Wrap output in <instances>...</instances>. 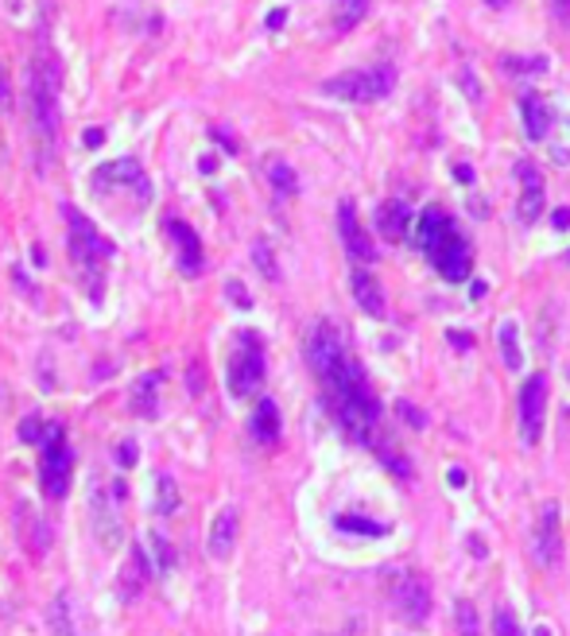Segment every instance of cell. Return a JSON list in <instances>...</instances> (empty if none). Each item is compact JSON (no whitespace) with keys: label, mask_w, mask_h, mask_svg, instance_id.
<instances>
[{"label":"cell","mask_w":570,"mask_h":636,"mask_svg":"<svg viewBox=\"0 0 570 636\" xmlns=\"http://www.w3.org/2000/svg\"><path fill=\"white\" fill-rule=\"evenodd\" d=\"M427 260L435 264L438 276L450 280V283H462L465 276H470V268H474V253H470V244H465V237L458 234V225H455V222H450V225H446V234L431 244Z\"/></svg>","instance_id":"cell-6"},{"label":"cell","mask_w":570,"mask_h":636,"mask_svg":"<svg viewBox=\"0 0 570 636\" xmlns=\"http://www.w3.org/2000/svg\"><path fill=\"white\" fill-rule=\"evenodd\" d=\"M253 435H256V442H275V439H280V408H275V400H260L256 403Z\"/></svg>","instance_id":"cell-22"},{"label":"cell","mask_w":570,"mask_h":636,"mask_svg":"<svg viewBox=\"0 0 570 636\" xmlns=\"http://www.w3.org/2000/svg\"><path fill=\"white\" fill-rule=\"evenodd\" d=\"M485 5H489V8H505V5H508V0H485Z\"/></svg>","instance_id":"cell-50"},{"label":"cell","mask_w":570,"mask_h":636,"mask_svg":"<svg viewBox=\"0 0 570 636\" xmlns=\"http://www.w3.org/2000/svg\"><path fill=\"white\" fill-rule=\"evenodd\" d=\"M544 412H547V377L535 373V377H528L520 388V439H524V446H535L539 435H544Z\"/></svg>","instance_id":"cell-7"},{"label":"cell","mask_w":570,"mask_h":636,"mask_svg":"<svg viewBox=\"0 0 570 636\" xmlns=\"http://www.w3.org/2000/svg\"><path fill=\"white\" fill-rule=\"evenodd\" d=\"M24 105L35 136L47 144H58V66L51 63V51H39L27 63V85H24Z\"/></svg>","instance_id":"cell-2"},{"label":"cell","mask_w":570,"mask_h":636,"mask_svg":"<svg viewBox=\"0 0 570 636\" xmlns=\"http://www.w3.org/2000/svg\"><path fill=\"white\" fill-rule=\"evenodd\" d=\"M376 454L380 458H385V466L392 470V473H396V477H412V466H407V462L396 454V451H392V442H385V446H376Z\"/></svg>","instance_id":"cell-32"},{"label":"cell","mask_w":570,"mask_h":636,"mask_svg":"<svg viewBox=\"0 0 570 636\" xmlns=\"http://www.w3.org/2000/svg\"><path fill=\"white\" fill-rule=\"evenodd\" d=\"M43 493L47 497H66L70 489V466H75V458H70V446L63 442V427L58 423H47L43 427Z\"/></svg>","instance_id":"cell-5"},{"label":"cell","mask_w":570,"mask_h":636,"mask_svg":"<svg viewBox=\"0 0 570 636\" xmlns=\"http://www.w3.org/2000/svg\"><path fill=\"white\" fill-rule=\"evenodd\" d=\"M260 381H265V353H260V342L253 334H245V345L229 361V388L237 396H248L256 393Z\"/></svg>","instance_id":"cell-9"},{"label":"cell","mask_w":570,"mask_h":636,"mask_svg":"<svg viewBox=\"0 0 570 636\" xmlns=\"http://www.w3.org/2000/svg\"><path fill=\"white\" fill-rule=\"evenodd\" d=\"M446 338H450V345H458V350H470V345H474V338L470 334H458V330H450Z\"/></svg>","instance_id":"cell-40"},{"label":"cell","mask_w":570,"mask_h":636,"mask_svg":"<svg viewBox=\"0 0 570 636\" xmlns=\"http://www.w3.org/2000/svg\"><path fill=\"white\" fill-rule=\"evenodd\" d=\"M446 225H450V214L443 206H427L419 214V222H415V234H412V244L419 253H431V244L446 234Z\"/></svg>","instance_id":"cell-19"},{"label":"cell","mask_w":570,"mask_h":636,"mask_svg":"<svg viewBox=\"0 0 570 636\" xmlns=\"http://www.w3.org/2000/svg\"><path fill=\"white\" fill-rule=\"evenodd\" d=\"M51 629L55 636H75V621H70V598L58 594L51 605Z\"/></svg>","instance_id":"cell-27"},{"label":"cell","mask_w":570,"mask_h":636,"mask_svg":"<svg viewBox=\"0 0 570 636\" xmlns=\"http://www.w3.org/2000/svg\"><path fill=\"white\" fill-rule=\"evenodd\" d=\"M233 543H237V509H222L214 516V524H210L206 552H210V559H229Z\"/></svg>","instance_id":"cell-16"},{"label":"cell","mask_w":570,"mask_h":636,"mask_svg":"<svg viewBox=\"0 0 570 636\" xmlns=\"http://www.w3.org/2000/svg\"><path fill=\"white\" fill-rule=\"evenodd\" d=\"M520 113H524V133H528V140H547V133H551V105L544 97H535V94H528L520 101Z\"/></svg>","instance_id":"cell-20"},{"label":"cell","mask_w":570,"mask_h":636,"mask_svg":"<svg viewBox=\"0 0 570 636\" xmlns=\"http://www.w3.org/2000/svg\"><path fill=\"white\" fill-rule=\"evenodd\" d=\"M253 260H256V268L265 272V280H280V268H275V256L268 249V241H256L253 244Z\"/></svg>","instance_id":"cell-30"},{"label":"cell","mask_w":570,"mask_h":636,"mask_svg":"<svg viewBox=\"0 0 570 636\" xmlns=\"http://www.w3.org/2000/svg\"><path fill=\"white\" fill-rule=\"evenodd\" d=\"M338 528L342 532H357V536H385V524H376V520H365V516H338Z\"/></svg>","instance_id":"cell-28"},{"label":"cell","mask_w":570,"mask_h":636,"mask_svg":"<svg viewBox=\"0 0 570 636\" xmlns=\"http://www.w3.org/2000/svg\"><path fill=\"white\" fill-rule=\"evenodd\" d=\"M455 179H458V183H474V171L465 167V164H455Z\"/></svg>","instance_id":"cell-45"},{"label":"cell","mask_w":570,"mask_h":636,"mask_svg":"<svg viewBox=\"0 0 570 636\" xmlns=\"http://www.w3.org/2000/svg\"><path fill=\"white\" fill-rule=\"evenodd\" d=\"M485 292H489V287L481 283V280H477V283H470V299H481V295H485Z\"/></svg>","instance_id":"cell-47"},{"label":"cell","mask_w":570,"mask_h":636,"mask_svg":"<svg viewBox=\"0 0 570 636\" xmlns=\"http://www.w3.org/2000/svg\"><path fill=\"white\" fill-rule=\"evenodd\" d=\"M516 175H520V222L524 225H532L539 214H544V175H539V167L535 164H528V159H520L516 164Z\"/></svg>","instance_id":"cell-13"},{"label":"cell","mask_w":570,"mask_h":636,"mask_svg":"<svg viewBox=\"0 0 570 636\" xmlns=\"http://www.w3.org/2000/svg\"><path fill=\"white\" fill-rule=\"evenodd\" d=\"M167 234L171 241L179 244V268L186 276H198L202 272V244H198V234L190 229L186 222H167Z\"/></svg>","instance_id":"cell-17"},{"label":"cell","mask_w":570,"mask_h":636,"mask_svg":"<svg viewBox=\"0 0 570 636\" xmlns=\"http://www.w3.org/2000/svg\"><path fill=\"white\" fill-rule=\"evenodd\" d=\"M551 63L544 59V55H532V59H516V55H505L501 59V70H508V75H544Z\"/></svg>","instance_id":"cell-26"},{"label":"cell","mask_w":570,"mask_h":636,"mask_svg":"<svg viewBox=\"0 0 570 636\" xmlns=\"http://www.w3.org/2000/svg\"><path fill=\"white\" fill-rule=\"evenodd\" d=\"M376 229L385 241H404L412 229V206L404 198H388L376 206Z\"/></svg>","instance_id":"cell-14"},{"label":"cell","mask_w":570,"mask_h":636,"mask_svg":"<svg viewBox=\"0 0 570 636\" xmlns=\"http://www.w3.org/2000/svg\"><path fill=\"white\" fill-rule=\"evenodd\" d=\"M551 225H555V229H566V225H570V210H566V206L555 210V214H551Z\"/></svg>","instance_id":"cell-42"},{"label":"cell","mask_w":570,"mask_h":636,"mask_svg":"<svg viewBox=\"0 0 570 636\" xmlns=\"http://www.w3.org/2000/svg\"><path fill=\"white\" fill-rule=\"evenodd\" d=\"M210 136H214V140H222V144H225V152H237V144H233V140H229V136L222 133V128H214V133H210Z\"/></svg>","instance_id":"cell-46"},{"label":"cell","mask_w":570,"mask_h":636,"mask_svg":"<svg viewBox=\"0 0 570 636\" xmlns=\"http://www.w3.org/2000/svg\"><path fill=\"white\" fill-rule=\"evenodd\" d=\"M94 532H97V540H101V547L105 552H113L116 543H121V520H116V512H113V504H109V497L101 493V489L94 485Z\"/></svg>","instance_id":"cell-18"},{"label":"cell","mask_w":570,"mask_h":636,"mask_svg":"<svg viewBox=\"0 0 570 636\" xmlns=\"http://www.w3.org/2000/svg\"><path fill=\"white\" fill-rule=\"evenodd\" d=\"M396 412L404 415V423H412V427H427V419L419 415V408H412L407 400H396Z\"/></svg>","instance_id":"cell-33"},{"label":"cell","mask_w":570,"mask_h":636,"mask_svg":"<svg viewBox=\"0 0 570 636\" xmlns=\"http://www.w3.org/2000/svg\"><path fill=\"white\" fill-rule=\"evenodd\" d=\"M392 90H396V66H392V63H376V66H365V70H345V75L323 82L326 97L357 101V105L385 101Z\"/></svg>","instance_id":"cell-3"},{"label":"cell","mask_w":570,"mask_h":636,"mask_svg":"<svg viewBox=\"0 0 570 636\" xmlns=\"http://www.w3.org/2000/svg\"><path fill=\"white\" fill-rule=\"evenodd\" d=\"M66 222H70V256H75V264L90 272V287H94V299L101 295V264L113 256V244L105 241L94 229L90 218H82L75 206H63Z\"/></svg>","instance_id":"cell-4"},{"label":"cell","mask_w":570,"mask_h":636,"mask_svg":"<svg viewBox=\"0 0 570 636\" xmlns=\"http://www.w3.org/2000/svg\"><path fill=\"white\" fill-rule=\"evenodd\" d=\"M20 439H24V442H32V446L43 442V427L35 423V419H24V423H20Z\"/></svg>","instance_id":"cell-35"},{"label":"cell","mask_w":570,"mask_h":636,"mask_svg":"<svg viewBox=\"0 0 570 636\" xmlns=\"http://www.w3.org/2000/svg\"><path fill=\"white\" fill-rule=\"evenodd\" d=\"M493 636H524L520 625H516V617H513V610L496 605V613H493Z\"/></svg>","instance_id":"cell-31"},{"label":"cell","mask_w":570,"mask_h":636,"mask_svg":"<svg viewBox=\"0 0 570 636\" xmlns=\"http://www.w3.org/2000/svg\"><path fill=\"white\" fill-rule=\"evenodd\" d=\"M470 552H474L477 559H485V555H489V552H485V543H481V540H470Z\"/></svg>","instance_id":"cell-48"},{"label":"cell","mask_w":570,"mask_h":636,"mask_svg":"<svg viewBox=\"0 0 570 636\" xmlns=\"http://www.w3.org/2000/svg\"><path fill=\"white\" fill-rule=\"evenodd\" d=\"M116 458H121V466H133V462H136V442H121V454H116Z\"/></svg>","instance_id":"cell-39"},{"label":"cell","mask_w":570,"mask_h":636,"mask_svg":"<svg viewBox=\"0 0 570 636\" xmlns=\"http://www.w3.org/2000/svg\"><path fill=\"white\" fill-rule=\"evenodd\" d=\"M551 16L559 27H570V0H551Z\"/></svg>","instance_id":"cell-36"},{"label":"cell","mask_w":570,"mask_h":636,"mask_svg":"<svg viewBox=\"0 0 570 636\" xmlns=\"http://www.w3.org/2000/svg\"><path fill=\"white\" fill-rule=\"evenodd\" d=\"M369 8L373 0H334V32H354Z\"/></svg>","instance_id":"cell-23"},{"label":"cell","mask_w":570,"mask_h":636,"mask_svg":"<svg viewBox=\"0 0 570 636\" xmlns=\"http://www.w3.org/2000/svg\"><path fill=\"white\" fill-rule=\"evenodd\" d=\"M94 186L97 191H109V186H133L140 198H152V183L144 179L136 159H113V164H101L94 171Z\"/></svg>","instance_id":"cell-11"},{"label":"cell","mask_w":570,"mask_h":636,"mask_svg":"<svg viewBox=\"0 0 570 636\" xmlns=\"http://www.w3.org/2000/svg\"><path fill=\"white\" fill-rule=\"evenodd\" d=\"M455 621H458V636H481L474 601H458V605H455Z\"/></svg>","instance_id":"cell-29"},{"label":"cell","mask_w":570,"mask_h":636,"mask_svg":"<svg viewBox=\"0 0 570 636\" xmlns=\"http://www.w3.org/2000/svg\"><path fill=\"white\" fill-rule=\"evenodd\" d=\"M0 113H12V82H8L5 63H0Z\"/></svg>","instance_id":"cell-34"},{"label":"cell","mask_w":570,"mask_h":636,"mask_svg":"<svg viewBox=\"0 0 570 636\" xmlns=\"http://www.w3.org/2000/svg\"><path fill=\"white\" fill-rule=\"evenodd\" d=\"M225 292H229V299H233V303H241V307H248V303H253V299L245 295V287H241L237 280H229V283H225Z\"/></svg>","instance_id":"cell-38"},{"label":"cell","mask_w":570,"mask_h":636,"mask_svg":"<svg viewBox=\"0 0 570 636\" xmlns=\"http://www.w3.org/2000/svg\"><path fill=\"white\" fill-rule=\"evenodd\" d=\"M532 552H535V562L539 567H555L563 555V532H559V504L547 501L539 509V520H535V540H532Z\"/></svg>","instance_id":"cell-10"},{"label":"cell","mask_w":570,"mask_h":636,"mask_svg":"<svg viewBox=\"0 0 570 636\" xmlns=\"http://www.w3.org/2000/svg\"><path fill=\"white\" fill-rule=\"evenodd\" d=\"M392 605H396V613L404 621H412V625H419V621H427L431 613V586L423 574H396V582H392Z\"/></svg>","instance_id":"cell-8"},{"label":"cell","mask_w":570,"mask_h":636,"mask_svg":"<svg viewBox=\"0 0 570 636\" xmlns=\"http://www.w3.org/2000/svg\"><path fill=\"white\" fill-rule=\"evenodd\" d=\"M496 345H501V361L505 369H520L524 365V353H520V326L508 318L501 326V334H496Z\"/></svg>","instance_id":"cell-24"},{"label":"cell","mask_w":570,"mask_h":636,"mask_svg":"<svg viewBox=\"0 0 570 636\" xmlns=\"http://www.w3.org/2000/svg\"><path fill=\"white\" fill-rule=\"evenodd\" d=\"M349 292H354L357 307L369 318H385V292H380V283L373 280V272H365L357 264L354 272H349Z\"/></svg>","instance_id":"cell-15"},{"label":"cell","mask_w":570,"mask_h":636,"mask_svg":"<svg viewBox=\"0 0 570 636\" xmlns=\"http://www.w3.org/2000/svg\"><path fill=\"white\" fill-rule=\"evenodd\" d=\"M175 509H179V489H175V482L167 473L155 477V512L159 516H175Z\"/></svg>","instance_id":"cell-25"},{"label":"cell","mask_w":570,"mask_h":636,"mask_svg":"<svg viewBox=\"0 0 570 636\" xmlns=\"http://www.w3.org/2000/svg\"><path fill=\"white\" fill-rule=\"evenodd\" d=\"M265 175H268L272 191L280 194V198H291V194H299V179H295V167H291L287 159H280V155L265 159Z\"/></svg>","instance_id":"cell-21"},{"label":"cell","mask_w":570,"mask_h":636,"mask_svg":"<svg viewBox=\"0 0 570 636\" xmlns=\"http://www.w3.org/2000/svg\"><path fill=\"white\" fill-rule=\"evenodd\" d=\"M338 229H342V241H345L349 260H357L361 268H365V264H373V260H376V244H373L369 234L361 229L354 202H342V206H338Z\"/></svg>","instance_id":"cell-12"},{"label":"cell","mask_w":570,"mask_h":636,"mask_svg":"<svg viewBox=\"0 0 570 636\" xmlns=\"http://www.w3.org/2000/svg\"><path fill=\"white\" fill-rule=\"evenodd\" d=\"M462 94L470 101H481V85H477V78L470 75V70H462Z\"/></svg>","instance_id":"cell-37"},{"label":"cell","mask_w":570,"mask_h":636,"mask_svg":"<svg viewBox=\"0 0 570 636\" xmlns=\"http://www.w3.org/2000/svg\"><path fill=\"white\" fill-rule=\"evenodd\" d=\"M101 140H105V133H101V128H90V133H85V136H82V144H90V148H97V144H101Z\"/></svg>","instance_id":"cell-44"},{"label":"cell","mask_w":570,"mask_h":636,"mask_svg":"<svg viewBox=\"0 0 570 636\" xmlns=\"http://www.w3.org/2000/svg\"><path fill=\"white\" fill-rule=\"evenodd\" d=\"M306 361H311L318 384H323V400L338 427L361 446H376L380 431V400L373 396L365 369L357 357L345 350L342 334L330 323H318L306 334Z\"/></svg>","instance_id":"cell-1"},{"label":"cell","mask_w":570,"mask_h":636,"mask_svg":"<svg viewBox=\"0 0 570 636\" xmlns=\"http://www.w3.org/2000/svg\"><path fill=\"white\" fill-rule=\"evenodd\" d=\"M446 482L455 485V489H462V485H465V470H462V466H450V473H446Z\"/></svg>","instance_id":"cell-43"},{"label":"cell","mask_w":570,"mask_h":636,"mask_svg":"<svg viewBox=\"0 0 570 636\" xmlns=\"http://www.w3.org/2000/svg\"><path fill=\"white\" fill-rule=\"evenodd\" d=\"M198 167H202V175H214V167H217V164H214V155H206Z\"/></svg>","instance_id":"cell-49"},{"label":"cell","mask_w":570,"mask_h":636,"mask_svg":"<svg viewBox=\"0 0 570 636\" xmlns=\"http://www.w3.org/2000/svg\"><path fill=\"white\" fill-rule=\"evenodd\" d=\"M284 20H287V8H275V12H268V32H275V27H284Z\"/></svg>","instance_id":"cell-41"}]
</instances>
